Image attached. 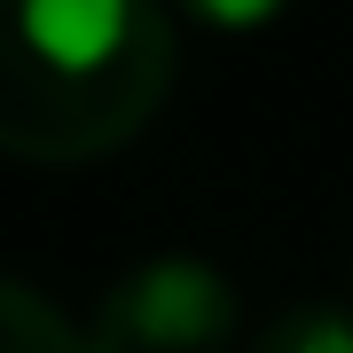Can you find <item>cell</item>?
Returning a JSON list of instances; mask_svg holds the SVG:
<instances>
[{"instance_id":"277c9868","label":"cell","mask_w":353,"mask_h":353,"mask_svg":"<svg viewBox=\"0 0 353 353\" xmlns=\"http://www.w3.org/2000/svg\"><path fill=\"white\" fill-rule=\"evenodd\" d=\"M0 353H87V330L32 283L0 275Z\"/></svg>"},{"instance_id":"5b68a950","label":"cell","mask_w":353,"mask_h":353,"mask_svg":"<svg viewBox=\"0 0 353 353\" xmlns=\"http://www.w3.org/2000/svg\"><path fill=\"white\" fill-rule=\"evenodd\" d=\"M181 16H196L212 32H267L290 16V0H181Z\"/></svg>"},{"instance_id":"7a4b0ae2","label":"cell","mask_w":353,"mask_h":353,"mask_svg":"<svg viewBox=\"0 0 353 353\" xmlns=\"http://www.w3.org/2000/svg\"><path fill=\"white\" fill-rule=\"evenodd\" d=\"M87 353H243V290L196 252H150L102 283Z\"/></svg>"},{"instance_id":"3957f363","label":"cell","mask_w":353,"mask_h":353,"mask_svg":"<svg viewBox=\"0 0 353 353\" xmlns=\"http://www.w3.org/2000/svg\"><path fill=\"white\" fill-rule=\"evenodd\" d=\"M243 353H353V306L290 299V306H275V314L243 338Z\"/></svg>"},{"instance_id":"6da1fadb","label":"cell","mask_w":353,"mask_h":353,"mask_svg":"<svg viewBox=\"0 0 353 353\" xmlns=\"http://www.w3.org/2000/svg\"><path fill=\"white\" fill-rule=\"evenodd\" d=\"M173 71L165 0H0V150L94 165L150 134Z\"/></svg>"}]
</instances>
